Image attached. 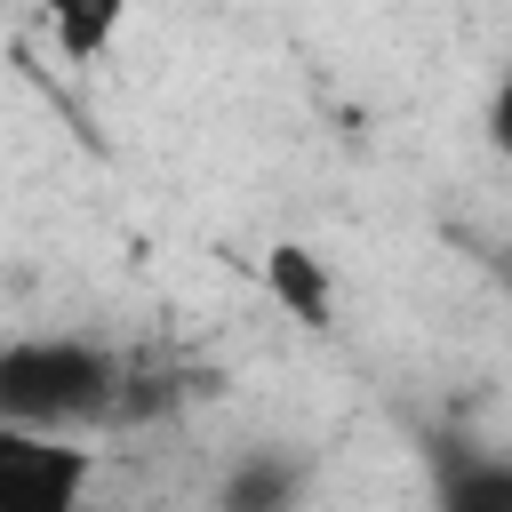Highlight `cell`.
<instances>
[{"instance_id": "cell-3", "label": "cell", "mask_w": 512, "mask_h": 512, "mask_svg": "<svg viewBox=\"0 0 512 512\" xmlns=\"http://www.w3.org/2000/svg\"><path fill=\"white\" fill-rule=\"evenodd\" d=\"M264 296L296 320V328H336V272L320 248L304 240H272L264 248Z\"/></svg>"}, {"instance_id": "cell-1", "label": "cell", "mask_w": 512, "mask_h": 512, "mask_svg": "<svg viewBox=\"0 0 512 512\" xmlns=\"http://www.w3.org/2000/svg\"><path fill=\"white\" fill-rule=\"evenodd\" d=\"M120 368L128 360L88 336H8L0 344V424L80 440L88 424H112Z\"/></svg>"}, {"instance_id": "cell-2", "label": "cell", "mask_w": 512, "mask_h": 512, "mask_svg": "<svg viewBox=\"0 0 512 512\" xmlns=\"http://www.w3.org/2000/svg\"><path fill=\"white\" fill-rule=\"evenodd\" d=\"M96 448L64 432L0 424V512H88Z\"/></svg>"}, {"instance_id": "cell-7", "label": "cell", "mask_w": 512, "mask_h": 512, "mask_svg": "<svg viewBox=\"0 0 512 512\" xmlns=\"http://www.w3.org/2000/svg\"><path fill=\"white\" fill-rule=\"evenodd\" d=\"M480 128H488V152L512 168V64L496 72V88H488V112H480Z\"/></svg>"}, {"instance_id": "cell-5", "label": "cell", "mask_w": 512, "mask_h": 512, "mask_svg": "<svg viewBox=\"0 0 512 512\" xmlns=\"http://www.w3.org/2000/svg\"><path fill=\"white\" fill-rule=\"evenodd\" d=\"M432 512H512V456H448L440 488H432Z\"/></svg>"}, {"instance_id": "cell-4", "label": "cell", "mask_w": 512, "mask_h": 512, "mask_svg": "<svg viewBox=\"0 0 512 512\" xmlns=\"http://www.w3.org/2000/svg\"><path fill=\"white\" fill-rule=\"evenodd\" d=\"M304 488H312V464H304V456L256 448L248 464H232V480H224V512H304Z\"/></svg>"}, {"instance_id": "cell-6", "label": "cell", "mask_w": 512, "mask_h": 512, "mask_svg": "<svg viewBox=\"0 0 512 512\" xmlns=\"http://www.w3.org/2000/svg\"><path fill=\"white\" fill-rule=\"evenodd\" d=\"M48 24H56V40H64V56H96V48L120 32V8H56Z\"/></svg>"}]
</instances>
